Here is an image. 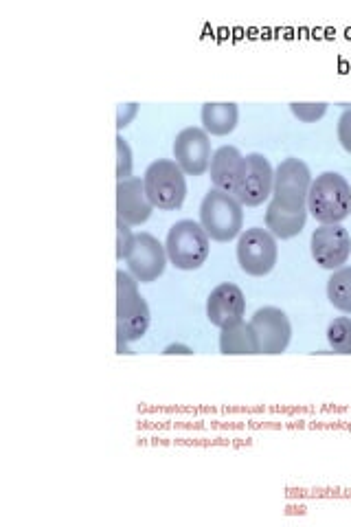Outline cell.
<instances>
[{
  "label": "cell",
  "instance_id": "6da1fadb",
  "mask_svg": "<svg viewBox=\"0 0 351 527\" xmlns=\"http://www.w3.org/2000/svg\"><path fill=\"white\" fill-rule=\"evenodd\" d=\"M308 211L321 224H341L351 216V187L341 174L323 172L312 181Z\"/></svg>",
  "mask_w": 351,
  "mask_h": 527
},
{
  "label": "cell",
  "instance_id": "7a4b0ae2",
  "mask_svg": "<svg viewBox=\"0 0 351 527\" xmlns=\"http://www.w3.org/2000/svg\"><path fill=\"white\" fill-rule=\"evenodd\" d=\"M150 321V306L139 293V282L130 273L117 271V339L141 341Z\"/></svg>",
  "mask_w": 351,
  "mask_h": 527
},
{
  "label": "cell",
  "instance_id": "3957f363",
  "mask_svg": "<svg viewBox=\"0 0 351 527\" xmlns=\"http://www.w3.org/2000/svg\"><path fill=\"white\" fill-rule=\"evenodd\" d=\"M200 224L215 242H231L242 235L244 207L240 200L220 189H209L200 205Z\"/></svg>",
  "mask_w": 351,
  "mask_h": 527
},
{
  "label": "cell",
  "instance_id": "277c9868",
  "mask_svg": "<svg viewBox=\"0 0 351 527\" xmlns=\"http://www.w3.org/2000/svg\"><path fill=\"white\" fill-rule=\"evenodd\" d=\"M167 260L178 271H196L207 262L211 251V238L200 222L180 220L167 233L165 240Z\"/></svg>",
  "mask_w": 351,
  "mask_h": 527
},
{
  "label": "cell",
  "instance_id": "5b68a950",
  "mask_svg": "<svg viewBox=\"0 0 351 527\" xmlns=\"http://www.w3.org/2000/svg\"><path fill=\"white\" fill-rule=\"evenodd\" d=\"M145 194L150 198V203L158 209L174 211L180 209L187 196V181L185 172L180 170L176 161L158 159L145 170L143 176Z\"/></svg>",
  "mask_w": 351,
  "mask_h": 527
},
{
  "label": "cell",
  "instance_id": "8992f818",
  "mask_svg": "<svg viewBox=\"0 0 351 527\" xmlns=\"http://www.w3.org/2000/svg\"><path fill=\"white\" fill-rule=\"evenodd\" d=\"M279 257L277 238L268 229H246L237 240V262L251 277H264L273 271Z\"/></svg>",
  "mask_w": 351,
  "mask_h": 527
},
{
  "label": "cell",
  "instance_id": "52a82bcc",
  "mask_svg": "<svg viewBox=\"0 0 351 527\" xmlns=\"http://www.w3.org/2000/svg\"><path fill=\"white\" fill-rule=\"evenodd\" d=\"M312 172L301 159L281 161L275 170L273 200L286 209H308Z\"/></svg>",
  "mask_w": 351,
  "mask_h": 527
},
{
  "label": "cell",
  "instance_id": "ba28073f",
  "mask_svg": "<svg viewBox=\"0 0 351 527\" xmlns=\"http://www.w3.org/2000/svg\"><path fill=\"white\" fill-rule=\"evenodd\" d=\"M248 323H251L255 332L259 354H283L288 350L292 339V325L281 308H259Z\"/></svg>",
  "mask_w": 351,
  "mask_h": 527
},
{
  "label": "cell",
  "instance_id": "9c48e42d",
  "mask_svg": "<svg viewBox=\"0 0 351 527\" xmlns=\"http://www.w3.org/2000/svg\"><path fill=\"white\" fill-rule=\"evenodd\" d=\"M312 257L325 271L343 268L351 255V235L341 224H321L312 233Z\"/></svg>",
  "mask_w": 351,
  "mask_h": 527
},
{
  "label": "cell",
  "instance_id": "30bf717a",
  "mask_svg": "<svg viewBox=\"0 0 351 527\" xmlns=\"http://www.w3.org/2000/svg\"><path fill=\"white\" fill-rule=\"evenodd\" d=\"M275 185V170L264 154L253 152L246 154V167L240 189H237L235 198L240 200L242 207H259L273 196Z\"/></svg>",
  "mask_w": 351,
  "mask_h": 527
},
{
  "label": "cell",
  "instance_id": "8fae6325",
  "mask_svg": "<svg viewBox=\"0 0 351 527\" xmlns=\"http://www.w3.org/2000/svg\"><path fill=\"white\" fill-rule=\"evenodd\" d=\"M174 159L187 176H202L211 167V139L205 128H185L176 134Z\"/></svg>",
  "mask_w": 351,
  "mask_h": 527
},
{
  "label": "cell",
  "instance_id": "7c38bea8",
  "mask_svg": "<svg viewBox=\"0 0 351 527\" xmlns=\"http://www.w3.org/2000/svg\"><path fill=\"white\" fill-rule=\"evenodd\" d=\"M128 273L141 284H152L165 273L167 251L152 233H137V242L128 257Z\"/></svg>",
  "mask_w": 351,
  "mask_h": 527
},
{
  "label": "cell",
  "instance_id": "4fadbf2b",
  "mask_svg": "<svg viewBox=\"0 0 351 527\" xmlns=\"http://www.w3.org/2000/svg\"><path fill=\"white\" fill-rule=\"evenodd\" d=\"M154 205L145 194L141 178H128L117 183V220L126 222L128 227H141L150 220Z\"/></svg>",
  "mask_w": 351,
  "mask_h": 527
},
{
  "label": "cell",
  "instance_id": "5bb4252c",
  "mask_svg": "<svg viewBox=\"0 0 351 527\" xmlns=\"http://www.w3.org/2000/svg\"><path fill=\"white\" fill-rule=\"evenodd\" d=\"M246 299L240 286L235 284H220L211 290L207 299V319L215 328H226V325L237 323L244 319Z\"/></svg>",
  "mask_w": 351,
  "mask_h": 527
},
{
  "label": "cell",
  "instance_id": "9a60e30c",
  "mask_svg": "<svg viewBox=\"0 0 351 527\" xmlns=\"http://www.w3.org/2000/svg\"><path fill=\"white\" fill-rule=\"evenodd\" d=\"M244 167L246 156L237 148H233V145H222L220 150H215L209 167L213 187L220 189L224 194L235 196L242 183Z\"/></svg>",
  "mask_w": 351,
  "mask_h": 527
},
{
  "label": "cell",
  "instance_id": "2e32d148",
  "mask_svg": "<svg viewBox=\"0 0 351 527\" xmlns=\"http://www.w3.org/2000/svg\"><path fill=\"white\" fill-rule=\"evenodd\" d=\"M308 209H286L277 200H270L266 209V229L279 240L297 238L308 222Z\"/></svg>",
  "mask_w": 351,
  "mask_h": 527
},
{
  "label": "cell",
  "instance_id": "e0dca14e",
  "mask_svg": "<svg viewBox=\"0 0 351 527\" xmlns=\"http://www.w3.org/2000/svg\"><path fill=\"white\" fill-rule=\"evenodd\" d=\"M202 128L207 134L213 137H226L237 128V121H240V108L233 102H222V104H205L200 110Z\"/></svg>",
  "mask_w": 351,
  "mask_h": 527
},
{
  "label": "cell",
  "instance_id": "ac0fdd59",
  "mask_svg": "<svg viewBox=\"0 0 351 527\" xmlns=\"http://www.w3.org/2000/svg\"><path fill=\"white\" fill-rule=\"evenodd\" d=\"M220 352L226 356H244V354H259V345L251 323L244 319L226 325L220 334Z\"/></svg>",
  "mask_w": 351,
  "mask_h": 527
},
{
  "label": "cell",
  "instance_id": "d6986e66",
  "mask_svg": "<svg viewBox=\"0 0 351 527\" xmlns=\"http://www.w3.org/2000/svg\"><path fill=\"white\" fill-rule=\"evenodd\" d=\"M327 299L336 310L351 315V266H343L332 273L327 282Z\"/></svg>",
  "mask_w": 351,
  "mask_h": 527
},
{
  "label": "cell",
  "instance_id": "ffe728a7",
  "mask_svg": "<svg viewBox=\"0 0 351 527\" xmlns=\"http://www.w3.org/2000/svg\"><path fill=\"white\" fill-rule=\"evenodd\" d=\"M327 341H330L334 354H351V319H334L327 328Z\"/></svg>",
  "mask_w": 351,
  "mask_h": 527
},
{
  "label": "cell",
  "instance_id": "44dd1931",
  "mask_svg": "<svg viewBox=\"0 0 351 527\" xmlns=\"http://www.w3.org/2000/svg\"><path fill=\"white\" fill-rule=\"evenodd\" d=\"M117 178L119 181L132 178V148L130 143L123 139V134H117Z\"/></svg>",
  "mask_w": 351,
  "mask_h": 527
},
{
  "label": "cell",
  "instance_id": "7402d4cb",
  "mask_svg": "<svg viewBox=\"0 0 351 527\" xmlns=\"http://www.w3.org/2000/svg\"><path fill=\"white\" fill-rule=\"evenodd\" d=\"M292 115L297 117L303 123H314L325 117L327 112V104L325 102H312V104H299V102H292L290 104Z\"/></svg>",
  "mask_w": 351,
  "mask_h": 527
},
{
  "label": "cell",
  "instance_id": "603a6c76",
  "mask_svg": "<svg viewBox=\"0 0 351 527\" xmlns=\"http://www.w3.org/2000/svg\"><path fill=\"white\" fill-rule=\"evenodd\" d=\"M134 242H137V233H132V229L126 222L117 220V260L119 262L128 260L134 249Z\"/></svg>",
  "mask_w": 351,
  "mask_h": 527
},
{
  "label": "cell",
  "instance_id": "cb8c5ba5",
  "mask_svg": "<svg viewBox=\"0 0 351 527\" xmlns=\"http://www.w3.org/2000/svg\"><path fill=\"white\" fill-rule=\"evenodd\" d=\"M336 134H338V141H341L345 152L351 154V108H347L341 115V119H338Z\"/></svg>",
  "mask_w": 351,
  "mask_h": 527
},
{
  "label": "cell",
  "instance_id": "d4e9b609",
  "mask_svg": "<svg viewBox=\"0 0 351 527\" xmlns=\"http://www.w3.org/2000/svg\"><path fill=\"white\" fill-rule=\"evenodd\" d=\"M139 115V104H119V108H117V128H119V132L123 130V128H128L130 126V123H132V119L134 117H137Z\"/></svg>",
  "mask_w": 351,
  "mask_h": 527
},
{
  "label": "cell",
  "instance_id": "484cf974",
  "mask_svg": "<svg viewBox=\"0 0 351 527\" xmlns=\"http://www.w3.org/2000/svg\"><path fill=\"white\" fill-rule=\"evenodd\" d=\"M163 354H165V356H174V354H185V356H191V354H194V347L183 345V343H172V345H167V347H165Z\"/></svg>",
  "mask_w": 351,
  "mask_h": 527
},
{
  "label": "cell",
  "instance_id": "4316f807",
  "mask_svg": "<svg viewBox=\"0 0 351 527\" xmlns=\"http://www.w3.org/2000/svg\"><path fill=\"white\" fill-rule=\"evenodd\" d=\"M117 352L119 354H134L128 347V341H123V339H117Z\"/></svg>",
  "mask_w": 351,
  "mask_h": 527
}]
</instances>
